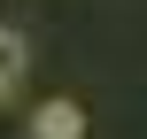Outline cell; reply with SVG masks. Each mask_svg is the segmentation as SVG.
<instances>
[{
    "instance_id": "obj_1",
    "label": "cell",
    "mask_w": 147,
    "mask_h": 139,
    "mask_svg": "<svg viewBox=\"0 0 147 139\" xmlns=\"http://www.w3.org/2000/svg\"><path fill=\"white\" fill-rule=\"evenodd\" d=\"M31 139H85V108L78 101H47L31 116Z\"/></svg>"
},
{
    "instance_id": "obj_2",
    "label": "cell",
    "mask_w": 147,
    "mask_h": 139,
    "mask_svg": "<svg viewBox=\"0 0 147 139\" xmlns=\"http://www.w3.org/2000/svg\"><path fill=\"white\" fill-rule=\"evenodd\" d=\"M23 70H31V46H23V31H8V23H0V101L23 85Z\"/></svg>"
}]
</instances>
